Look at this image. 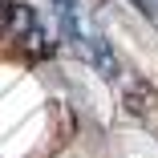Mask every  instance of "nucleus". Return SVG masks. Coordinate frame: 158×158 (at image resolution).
Here are the masks:
<instances>
[{
	"label": "nucleus",
	"mask_w": 158,
	"mask_h": 158,
	"mask_svg": "<svg viewBox=\"0 0 158 158\" xmlns=\"http://www.w3.org/2000/svg\"><path fill=\"white\" fill-rule=\"evenodd\" d=\"M37 12L28 8V4H16V0H0V33H8V37H28L37 28Z\"/></svg>",
	"instance_id": "nucleus-1"
},
{
	"label": "nucleus",
	"mask_w": 158,
	"mask_h": 158,
	"mask_svg": "<svg viewBox=\"0 0 158 158\" xmlns=\"http://www.w3.org/2000/svg\"><path fill=\"white\" fill-rule=\"evenodd\" d=\"M122 106H126V114L146 118V114L158 106V89H154L146 77H130V85L122 89Z\"/></svg>",
	"instance_id": "nucleus-2"
},
{
	"label": "nucleus",
	"mask_w": 158,
	"mask_h": 158,
	"mask_svg": "<svg viewBox=\"0 0 158 158\" xmlns=\"http://www.w3.org/2000/svg\"><path fill=\"white\" fill-rule=\"evenodd\" d=\"M89 61L102 69V77H118V61H114L106 37H89Z\"/></svg>",
	"instance_id": "nucleus-3"
},
{
	"label": "nucleus",
	"mask_w": 158,
	"mask_h": 158,
	"mask_svg": "<svg viewBox=\"0 0 158 158\" xmlns=\"http://www.w3.org/2000/svg\"><path fill=\"white\" fill-rule=\"evenodd\" d=\"M134 4H138V12H142L146 20H154V24H158V8H154V0H134Z\"/></svg>",
	"instance_id": "nucleus-4"
},
{
	"label": "nucleus",
	"mask_w": 158,
	"mask_h": 158,
	"mask_svg": "<svg viewBox=\"0 0 158 158\" xmlns=\"http://www.w3.org/2000/svg\"><path fill=\"white\" fill-rule=\"evenodd\" d=\"M53 8L65 16V12H77V0H53Z\"/></svg>",
	"instance_id": "nucleus-5"
}]
</instances>
